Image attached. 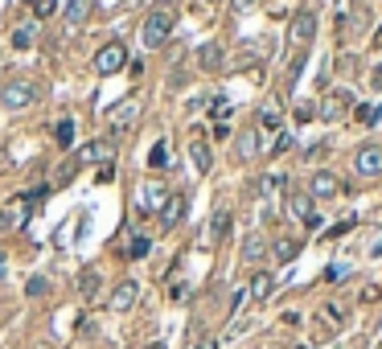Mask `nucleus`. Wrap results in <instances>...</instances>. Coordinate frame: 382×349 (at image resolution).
<instances>
[{
	"label": "nucleus",
	"instance_id": "nucleus-22",
	"mask_svg": "<svg viewBox=\"0 0 382 349\" xmlns=\"http://www.w3.org/2000/svg\"><path fill=\"white\" fill-rule=\"evenodd\" d=\"M271 292H276V279L267 276V271H259V276L251 279V296H255V300H267Z\"/></svg>",
	"mask_w": 382,
	"mask_h": 349
},
{
	"label": "nucleus",
	"instance_id": "nucleus-3",
	"mask_svg": "<svg viewBox=\"0 0 382 349\" xmlns=\"http://www.w3.org/2000/svg\"><path fill=\"white\" fill-rule=\"evenodd\" d=\"M37 197H46V189H37V193H25V197H17V202L0 206V234H4V231H17V226L25 222V214H29V206H33Z\"/></svg>",
	"mask_w": 382,
	"mask_h": 349
},
{
	"label": "nucleus",
	"instance_id": "nucleus-4",
	"mask_svg": "<svg viewBox=\"0 0 382 349\" xmlns=\"http://www.w3.org/2000/svg\"><path fill=\"white\" fill-rule=\"evenodd\" d=\"M354 173H358L362 181L382 177V148L378 144H362L358 152H354Z\"/></svg>",
	"mask_w": 382,
	"mask_h": 349
},
{
	"label": "nucleus",
	"instance_id": "nucleus-31",
	"mask_svg": "<svg viewBox=\"0 0 382 349\" xmlns=\"http://www.w3.org/2000/svg\"><path fill=\"white\" fill-rule=\"evenodd\" d=\"M148 255V238H132V259H144Z\"/></svg>",
	"mask_w": 382,
	"mask_h": 349
},
{
	"label": "nucleus",
	"instance_id": "nucleus-9",
	"mask_svg": "<svg viewBox=\"0 0 382 349\" xmlns=\"http://www.w3.org/2000/svg\"><path fill=\"white\" fill-rule=\"evenodd\" d=\"M197 66L210 70V74H214V70H222V66H226V49L218 46V42H206V46L197 49Z\"/></svg>",
	"mask_w": 382,
	"mask_h": 349
},
{
	"label": "nucleus",
	"instance_id": "nucleus-18",
	"mask_svg": "<svg viewBox=\"0 0 382 349\" xmlns=\"http://www.w3.org/2000/svg\"><path fill=\"white\" fill-rule=\"evenodd\" d=\"M226 226H230V209H214V218H210V234H206V243L218 247L222 238H226Z\"/></svg>",
	"mask_w": 382,
	"mask_h": 349
},
{
	"label": "nucleus",
	"instance_id": "nucleus-14",
	"mask_svg": "<svg viewBox=\"0 0 382 349\" xmlns=\"http://www.w3.org/2000/svg\"><path fill=\"white\" fill-rule=\"evenodd\" d=\"M148 169H152V173H168V169H173V148H168L165 140L152 144V152H148Z\"/></svg>",
	"mask_w": 382,
	"mask_h": 349
},
{
	"label": "nucleus",
	"instance_id": "nucleus-25",
	"mask_svg": "<svg viewBox=\"0 0 382 349\" xmlns=\"http://www.w3.org/2000/svg\"><path fill=\"white\" fill-rule=\"evenodd\" d=\"M140 193H144V197H140V209H144V214H148V209H156V206H161V197H168V193H165L161 185H144Z\"/></svg>",
	"mask_w": 382,
	"mask_h": 349
},
{
	"label": "nucleus",
	"instance_id": "nucleus-28",
	"mask_svg": "<svg viewBox=\"0 0 382 349\" xmlns=\"http://www.w3.org/2000/svg\"><path fill=\"white\" fill-rule=\"evenodd\" d=\"M29 8H37V17H49L54 13V0H25Z\"/></svg>",
	"mask_w": 382,
	"mask_h": 349
},
{
	"label": "nucleus",
	"instance_id": "nucleus-26",
	"mask_svg": "<svg viewBox=\"0 0 382 349\" xmlns=\"http://www.w3.org/2000/svg\"><path fill=\"white\" fill-rule=\"evenodd\" d=\"M132 116H136V103L128 99V103H120V107L111 111V132H120V128H123V123H128Z\"/></svg>",
	"mask_w": 382,
	"mask_h": 349
},
{
	"label": "nucleus",
	"instance_id": "nucleus-8",
	"mask_svg": "<svg viewBox=\"0 0 382 349\" xmlns=\"http://www.w3.org/2000/svg\"><path fill=\"white\" fill-rule=\"evenodd\" d=\"M116 157V144L111 140H95L87 148H78V164H95V161H111Z\"/></svg>",
	"mask_w": 382,
	"mask_h": 349
},
{
	"label": "nucleus",
	"instance_id": "nucleus-20",
	"mask_svg": "<svg viewBox=\"0 0 382 349\" xmlns=\"http://www.w3.org/2000/svg\"><path fill=\"white\" fill-rule=\"evenodd\" d=\"M259 255H263V231H251L247 243H242V263L251 267V263H259Z\"/></svg>",
	"mask_w": 382,
	"mask_h": 349
},
{
	"label": "nucleus",
	"instance_id": "nucleus-23",
	"mask_svg": "<svg viewBox=\"0 0 382 349\" xmlns=\"http://www.w3.org/2000/svg\"><path fill=\"white\" fill-rule=\"evenodd\" d=\"M54 140H58V148H74V119H58L54 123Z\"/></svg>",
	"mask_w": 382,
	"mask_h": 349
},
{
	"label": "nucleus",
	"instance_id": "nucleus-11",
	"mask_svg": "<svg viewBox=\"0 0 382 349\" xmlns=\"http://www.w3.org/2000/svg\"><path fill=\"white\" fill-rule=\"evenodd\" d=\"M235 148H239V161H255L259 157V128H242Z\"/></svg>",
	"mask_w": 382,
	"mask_h": 349
},
{
	"label": "nucleus",
	"instance_id": "nucleus-17",
	"mask_svg": "<svg viewBox=\"0 0 382 349\" xmlns=\"http://www.w3.org/2000/svg\"><path fill=\"white\" fill-rule=\"evenodd\" d=\"M271 255H276V263H292V259L300 255V238H292V234H284V238H276Z\"/></svg>",
	"mask_w": 382,
	"mask_h": 349
},
{
	"label": "nucleus",
	"instance_id": "nucleus-37",
	"mask_svg": "<svg viewBox=\"0 0 382 349\" xmlns=\"http://www.w3.org/2000/svg\"><path fill=\"white\" fill-rule=\"evenodd\" d=\"M378 46H382V33H378Z\"/></svg>",
	"mask_w": 382,
	"mask_h": 349
},
{
	"label": "nucleus",
	"instance_id": "nucleus-6",
	"mask_svg": "<svg viewBox=\"0 0 382 349\" xmlns=\"http://www.w3.org/2000/svg\"><path fill=\"white\" fill-rule=\"evenodd\" d=\"M136 300H140V283H136V279H123V283H116V292L107 296V308H111V312H132Z\"/></svg>",
	"mask_w": 382,
	"mask_h": 349
},
{
	"label": "nucleus",
	"instance_id": "nucleus-29",
	"mask_svg": "<svg viewBox=\"0 0 382 349\" xmlns=\"http://www.w3.org/2000/svg\"><path fill=\"white\" fill-rule=\"evenodd\" d=\"M358 119H362V123H374V119H378V107H374V103L358 107Z\"/></svg>",
	"mask_w": 382,
	"mask_h": 349
},
{
	"label": "nucleus",
	"instance_id": "nucleus-36",
	"mask_svg": "<svg viewBox=\"0 0 382 349\" xmlns=\"http://www.w3.org/2000/svg\"><path fill=\"white\" fill-rule=\"evenodd\" d=\"M144 349H165V341H152V345H144Z\"/></svg>",
	"mask_w": 382,
	"mask_h": 349
},
{
	"label": "nucleus",
	"instance_id": "nucleus-1",
	"mask_svg": "<svg viewBox=\"0 0 382 349\" xmlns=\"http://www.w3.org/2000/svg\"><path fill=\"white\" fill-rule=\"evenodd\" d=\"M173 21H177V13H173V4H156L152 13H148V21H144V46L148 49H161L168 42V33H173Z\"/></svg>",
	"mask_w": 382,
	"mask_h": 349
},
{
	"label": "nucleus",
	"instance_id": "nucleus-2",
	"mask_svg": "<svg viewBox=\"0 0 382 349\" xmlns=\"http://www.w3.org/2000/svg\"><path fill=\"white\" fill-rule=\"evenodd\" d=\"M37 87L29 82V78H17V82H4L0 87V103L8 107V111H21V107H29V103H37Z\"/></svg>",
	"mask_w": 382,
	"mask_h": 349
},
{
	"label": "nucleus",
	"instance_id": "nucleus-13",
	"mask_svg": "<svg viewBox=\"0 0 382 349\" xmlns=\"http://www.w3.org/2000/svg\"><path fill=\"white\" fill-rule=\"evenodd\" d=\"M350 99H354V94H350V91H333V94H329V99H325V107H321V116H325V119H341V116H345V111H350Z\"/></svg>",
	"mask_w": 382,
	"mask_h": 349
},
{
	"label": "nucleus",
	"instance_id": "nucleus-33",
	"mask_svg": "<svg viewBox=\"0 0 382 349\" xmlns=\"http://www.w3.org/2000/svg\"><path fill=\"white\" fill-rule=\"evenodd\" d=\"M255 8V0H235V13H251Z\"/></svg>",
	"mask_w": 382,
	"mask_h": 349
},
{
	"label": "nucleus",
	"instance_id": "nucleus-21",
	"mask_svg": "<svg viewBox=\"0 0 382 349\" xmlns=\"http://www.w3.org/2000/svg\"><path fill=\"white\" fill-rule=\"evenodd\" d=\"M78 292H82V300H95V292H99V271H95V267H82V276H78Z\"/></svg>",
	"mask_w": 382,
	"mask_h": 349
},
{
	"label": "nucleus",
	"instance_id": "nucleus-15",
	"mask_svg": "<svg viewBox=\"0 0 382 349\" xmlns=\"http://www.w3.org/2000/svg\"><path fill=\"white\" fill-rule=\"evenodd\" d=\"M190 161L197 173H210V169H214V157H210V144H206V140H193L190 144Z\"/></svg>",
	"mask_w": 382,
	"mask_h": 349
},
{
	"label": "nucleus",
	"instance_id": "nucleus-16",
	"mask_svg": "<svg viewBox=\"0 0 382 349\" xmlns=\"http://www.w3.org/2000/svg\"><path fill=\"white\" fill-rule=\"evenodd\" d=\"M91 8H95V0H66V25L78 29V25L91 17Z\"/></svg>",
	"mask_w": 382,
	"mask_h": 349
},
{
	"label": "nucleus",
	"instance_id": "nucleus-32",
	"mask_svg": "<svg viewBox=\"0 0 382 349\" xmlns=\"http://www.w3.org/2000/svg\"><path fill=\"white\" fill-rule=\"evenodd\" d=\"M354 66H358L354 58H341V62H337V70H341V74H354Z\"/></svg>",
	"mask_w": 382,
	"mask_h": 349
},
{
	"label": "nucleus",
	"instance_id": "nucleus-5",
	"mask_svg": "<svg viewBox=\"0 0 382 349\" xmlns=\"http://www.w3.org/2000/svg\"><path fill=\"white\" fill-rule=\"evenodd\" d=\"M128 66V49H123V42H107V46L95 54V70L107 78V74H120V70Z\"/></svg>",
	"mask_w": 382,
	"mask_h": 349
},
{
	"label": "nucleus",
	"instance_id": "nucleus-30",
	"mask_svg": "<svg viewBox=\"0 0 382 349\" xmlns=\"http://www.w3.org/2000/svg\"><path fill=\"white\" fill-rule=\"evenodd\" d=\"M259 123L267 128V132H276V123H280V116H276V111H259Z\"/></svg>",
	"mask_w": 382,
	"mask_h": 349
},
{
	"label": "nucleus",
	"instance_id": "nucleus-12",
	"mask_svg": "<svg viewBox=\"0 0 382 349\" xmlns=\"http://www.w3.org/2000/svg\"><path fill=\"white\" fill-rule=\"evenodd\" d=\"M312 197H321V202H325V197H337V189H341V185H337V177H333V173H325V169H321V173H312Z\"/></svg>",
	"mask_w": 382,
	"mask_h": 349
},
{
	"label": "nucleus",
	"instance_id": "nucleus-34",
	"mask_svg": "<svg viewBox=\"0 0 382 349\" xmlns=\"http://www.w3.org/2000/svg\"><path fill=\"white\" fill-rule=\"evenodd\" d=\"M193 349H218V341H214V337H206V341H197Z\"/></svg>",
	"mask_w": 382,
	"mask_h": 349
},
{
	"label": "nucleus",
	"instance_id": "nucleus-7",
	"mask_svg": "<svg viewBox=\"0 0 382 349\" xmlns=\"http://www.w3.org/2000/svg\"><path fill=\"white\" fill-rule=\"evenodd\" d=\"M292 37H296L300 46H309L312 37H316V17H312L309 8H300V13L292 17Z\"/></svg>",
	"mask_w": 382,
	"mask_h": 349
},
{
	"label": "nucleus",
	"instance_id": "nucleus-19",
	"mask_svg": "<svg viewBox=\"0 0 382 349\" xmlns=\"http://www.w3.org/2000/svg\"><path fill=\"white\" fill-rule=\"evenodd\" d=\"M33 42H37V25H17V29H13V37H8V46L13 49H33Z\"/></svg>",
	"mask_w": 382,
	"mask_h": 349
},
{
	"label": "nucleus",
	"instance_id": "nucleus-10",
	"mask_svg": "<svg viewBox=\"0 0 382 349\" xmlns=\"http://www.w3.org/2000/svg\"><path fill=\"white\" fill-rule=\"evenodd\" d=\"M181 214H185V197H181V193H168L165 206H161V226H165V231H173V226L181 222Z\"/></svg>",
	"mask_w": 382,
	"mask_h": 349
},
{
	"label": "nucleus",
	"instance_id": "nucleus-27",
	"mask_svg": "<svg viewBox=\"0 0 382 349\" xmlns=\"http://www.w3.org/2000/svg\"><path fill=\"white\" fill-rule=\"evenodd\" d=\"M49 292V283L42 276H29V283H25V296H33V300H42V296H46Z\"/></svg>",
	"mask_w": 382,
	"mask_h": 349
},
{
	"label": "nucleus",
	"instance_id": "nucleus-24",
	"mask_svg": "<svg viewBox=\"0 0 382 349\" xmlns=\"http://www.w3.org/2000/svg\"><path fill=\"white\" fill-rule=\"evenodd\" d=\"M292 214H296V218H304L309 226H316V218H312V202L304 197V193H292Z\"/></svg>",
	"mask_w": 382,
	"mask_h": 349
},
{
	"label": "nucleus",
	"instance_id": "nucleus-35",
	"mask_svg": "<svg viewBox=\"0 0 382 349\" xmlns=\"http://www.w3.org/2000/svg\"><path fill=\"white\" fill-rule=\"evenodd\" d=\"M370 82H374V87H382V66L374 70V74H370Z\"/></svg>",
	"mask_w": 382,
	"mask_h": 349
}]
</instances>
